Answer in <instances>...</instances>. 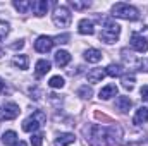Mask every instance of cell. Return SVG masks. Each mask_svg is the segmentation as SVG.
<instances>
[{
	"label": "cell",
	"mask_w": 148,
	"mask_h": 146,
	"mask_svg": "<svg viewBox=\"0 0 148 146\" xmlns=\"http://www.w3.org/2000/svg\"><path fill=\"white\" fill-rule=\"evenodd\" d=\"M112 16L126 19V21H136L140 17V12H138L136 7H133L129 3H124V2H119L112 7Z\"/></svg>",
	"instance_id": "obj_1"
},
{
	"label": "cell",
	"mask_w": 148,
	"mask_h": 146,
	"mask_svg": "<svg viewBox=\"0 0 148 146\" xmlns=\"http://www.w3.org/2000/svg\"><path fill=\"white\" fill-rule=\"evenodd\" d=\"M119 35H121V26L117 23L110 21V19H105L103 21V29L100 33V40L110 45V43H115L117 41Z\"/></svg>",
	"instance_id": "obj_2"
},
{
	"label": "cell",
	"mask_w": 148,
	"mask_h": 146,
	"mask_svg": "<svg viewBox=\"0 0 148 146\" xmlns=\"http://www.w3.org/2000/svg\"><path fill=\"white\" fill-rule=\"evenodd\" d=\"M45 120H47L45 112L36 110V112H33V113L23 122V131H26V132H35L36 129L41 127V124H45Z\"/></svg>",
	"instance_id": "obj_3"
},
{
	"label": "cell",
	"mask_w": 148,
	"mask_h": 146,
	"mask_svg": "<svg viewBox=\"0 0 148 146\" xmlns=\"http://www.w3.org/2000/svg\"><path fill=\"white\" fill-rule=\"evenodd\" d=\"M71 19H73V16H71L69 9L64 7V5L57 7L55 12H53V16H52V21H53V24L57 28H67L71 24Z\"/></svg>",
	"instance_id": "obj_4"
},
{
	"label": "cell",
	"mask_w": 148,
	"mask_h": 146,
	"mask_svg": "<svg viewBox=\"0 0 148 146\" xmlns=\"http://www.w3.org/2000/svg\"><path fill=\"white\" fill-rule=\"evenodd\" d=\"M121 138H122V129L119 126H115V124L103 131V139H105V143L109 146H117Z\"/></svg>",
	"instance_id": "obj_5"
},
{
	"label": "cell",
	"mask_w": 148,
	"mask_h": 146,
	"mask_svg": "<svg viewBox=\"0 0 148 146\" xmlns=\"http://www.w3.org/2000/svg\"><path fill=\"white\" fill-rule=\"evenodd\" d=\"M19 105L17 103H12V102H7L0 107V120H14L17 115H19Z\"/></svg>",
	"instance_id": "obj_6"
},
{
	"label": "cell",
	"mask_w": 148,
	"mask_h": 146,
	"mask_svg": "<svg viewBox=\"0 0 148 146\" xmlns=\"http://www.w3.org/2000/svg\"><path fill=\"white\" fill-rule=\"evenodd\" d=\"M131 46L133 50H136L138 53H147L148 52V40L138 33H133L131 36Z\"/></svg>",
	"instance_id": "obj_7"
},
{
	"label": "cell",
	"mask_w": 148,
	"mask_h": 146,
	"mask_svg": "<svg viewBox=\"0 0 148 146\" xmlns=\"http://www.w3.org/2000/svg\"><path fill=\"white\" fill-rule=\"evenodd\" d=\"M55 43H53V38L50 36H38L36 41H35V50L40 52V53H47V52H50L52 50V46H53Z\"/></svg>",
	"instance_id": "obj_8"
},
{
	"label": "cell",
	"mask_w": 148,
	"mask_h": 146,
	"mask_svg": "<svg viewBox=\"0 0 148 146\" xmlns=\"http://www.w3.org/2000/svg\"><path fill=\"white\" fill-rule=\"evenodd\" d=\"M77 31L81 35H93L95 33V24L90 19H81L77 23Z\"/></svg>",
	"instance_id": "obj_9"
},
{
	"label": "cell",
	"mask_w": 148,
	"mask_h": 146,
	"mask_svg": "<svg viewBox=\"0 0 148 146\" xmlns=\"http://www.w3.org/2000/svg\"><path fill=\"white\" fill-rule=\"evenodd\" d=\"M102 57H103L102 52L97 50V48H88V50L84 52V60L90 62V64H97V62H100Z\"/></svg>",
	"instance_id": "obj_10"
},
{
	"label": "cell",
	"mask_w": 148,
	"mask_h": 146,
	"mask_svg": "<svg viewBox=\"0 0 148 146\" xmlns=\"http://www.w3.org/2000/svg\"><path fill=\"white\" fill-rule=\"evenodd\" d=\"M53 59H55V64H57L59 67H66V65L71 62V55H69V52H66V50H59V52H55Z\"/></svg>",
	"instance_id": "obj_11"
},
{
	"label": "cell",
	"mask_w": 148,
	"mask_h": 146,
	"mask_svg": "<svg viewBox=\"0 0 148 146\" xmlns=\"http://www.w3.org/2000/svg\"><path fill=\"white\" fill-rule=\"evenodd\" d=\"M115 95H117V86H115V84H107V86H103V88L100 89V93H98L100 100H109V98L115 96Z\"/></svg>",
	"instance_id": "obj_12"
},
{
	"label": "cell",
	"mask_w": 148,
	"mask_h": 146,
	"mask_svg": "<svg viewBox=\"0 0 148 146\" xmlns=\"http://www.w3.org/2000/svg\"><path fill=\"white\" fill-rule=\"evenodd\" d=\"M48 71H50V62L48 60H38L36 65H35V76H36V79L43 77Z\"/></svg>",
	"instance_id": "obj_13"
},
{
	"label": "cell",
	"mask_w": 148,
	"mask_h": 146,
	"mask_svg": "<svg viewBox=\"0 0 148 146\" xmlns=\"http://www.w3.org/2000/svg\"><path fill=\"white\" fill-rule=\"evenodd\" d=\"M12 5H14L21 14H28V12L33 9V2H31V0H19V2H17V0H14V2H12Z\"/></svg>",
	"instance_id": "obj_14"
},
{
	"label": "cell",
	"mask_w": 148,
	"mask_h": 146,
	"mask_svg": "<svg viewBox=\"0 0 148 146\" xmlns=\"http://www.w3.org/2000/svg\"><path fill=\"white\" fill-rule=\"evenodd\" d=\"M115 107H117V110H121V112H129V108L133 107V102H131L129 96H119L115 100Z\"/></svg>",
	"instance_id": "obj_15"
},
{
	"label": "cell",
	"mask_w": 148,
	"mask_h": 146,
	"mask_svg": "<svg viewBox=\"0 0 148 146\" xmlns=\"http://www.w3.org/2000/svg\"><path fill=\"white\" fill-rule=\"evenodd\" d=\"M76 141V136L71 134V132H64V134H60L57 139H55V146H69L71 143Z\"/></svg>",
	"instance_id": "obj_16"
},
{
	"label": "cell",
	"mask_w": 148,
	"mask_h": 146,
	"mask_svg": "<svg viewBox=\"0 0 148 146\" xmlns=\"http://www.w3.org/2000/svg\"><path fill=\"white\" fill-rule=\"evenodd\" d=\"M33 10H35V14H36L38 17L45 16L47 10H48V2L47 0H36V2H33Z\"/></svg>",
	"instance_id": "obj_17"
},
{
	"label": "cell",
	"mask_w": 148,
	"mask_h": 146,
	"mask_svg": "<svg viewBox=\"0 0 148 146\" xmlns=\"http://www.w3.org/2000/svg\"><path fill=\"white\" fill-rule=\"evenodd\" d=\"M105 77V71H102V69H93V71H90L88 72V81L91 83V84H97V83H102V79Z\"/></svg>",
	"instance_id": "obj_18"
},
{
	"label": "cell",
	"mask_w": 148,
	"mask_h": 146,
	"mask_svg": "<svg viewBox=\"0 0 148 146\" xmlns=\"http://www.w3.org/2000/svg\"><path fill=\"white\" fill-rule=\"evenodd\" d=\"M145 122H148V108L140 107L136 110V115H134V124H145Z\"/></svg>",
	"instance_id": "obj_19"
},
{
	"label": "cell",
	"mask_w": 148,
	"mask_h": 146,
	"mask_svg": "<svg viewBox=\"0 0 148 146\" xmlns=\"http://www.w3.org/2000/svg\"><path fill=\"white\" fill-rule=\"evenodd\" d=\"M2 143L5 146H12L17 143V134L14 132V131H7V132H3L2 134Z\"/></svg>",
	"instance_id": "obj_20"
},
{
	"label": "cell",
	"mask_w": 148,
	"mask_h": 146,
	"mask_svg": "<svg viewBox=\"0 0 148 146\" xmlns=\"http://www.w3.org/2000/svg\"><path fill=\"white\" fill-rule=\"evenodd\" d=\"M12 64L16 65V67H19V69H28V64H29V59H28V55H17V57H14V60H12Z\"/></svg>",
	"instance_id": "obj_21"
},
{
	"label": "cell",
	"mask_w": 148,
	"mask_h": 146,
	"mask_svg": "<svg viewBox=\"0 0 148 146\" xmlns=\"http://www.w3.org/2000/svg\"><path fill=\"white\" fill-rule=\"evenodd\" d=\"M122 72H124V69H122L121 65H117V64H110V65L105 69V74L110 76V77H119V76H122Z\"/></svg>",
	"instance_id": "obj_22"
},
{
	"label": "cell",
	"mask_w": 148,
	"mask_h": 146,
	"mask_svg": "<svg viewBox=\"0 0 148 146\" xmlns=\"http://www.w3.org/2000/svg\"><path fill=\"white\" fill-rule=\"evenodd\" d=\"M134 81H136V77L133 76V74H127V76H122V86L126 88V89H133L134 88Z\"/></svg>",
	"instance_id": "obj_23"
},
{
	"label": "cell",
	"mask_w": 148,
	"mask_h": 146,
	"mask_svg": "<svg viewBox=\"0 0 148 146\" xmlns=\"http://www.w3.org/2000/svg\"><path fill=\"white\" fill-rule=\"evenodd\" d=\"M48 84L52 86V88H62L64 84H66V81H64V77L62 76H53V77H50V81H48Z\"/></svg>",
	"instance_id": "obj_24"
},
{
	"label": "cell",
	"mask_w": 148,
	"mask_h": 146,
	"mask_svg": "<svg viewBox=\"0 0 148 146\" xmlns=\"http://www.w3.org/2000/svg\"><path fill=\"white\" fill-rule=\"evenodd\" d=\"M91 95H93V91L88 86H81L77 89V96H81V98H91Z\"/></svg>",
	"instance_id": "obj_25"
},
{
	"label": "cell",
	"mask_w": 148,
	"mask_h": 146,
	"mask_svg": "<svg viewBox=\"0 0 148 146\" xmlns=\"http://www.w3.org/2000/svg\"><path fill=\"white\" fill-rule=\"evenodd\" d=\"M91 3L90 2H77V0H71V7L76 10H83V9H88Z\"/></svg>",
	"instance_id": "obj_26"
},
{
	"label": "cell",
	"mask_w": 148,
	"mask_h": 146,
	"mask_svg": "<svg viewBox=\"0 0 148 146\" xmlns=\"http://www.w3.org/2000/svg\"><path fill=\"white\" fill-rule=\"evenodd\" d=\"M7 35H9V24L5 21H0V41L5 40Z\"/></svg>",
	"instance_id": "obj_27"
},
{
	"label": "cell",
	"mask_w": 148,
	"mask_h": 146,
	"mask_svg": "<svg viewBox=\"0 0 148 146\" xmlns=\"http://www.w3.org/2000/svg\"><path fill=\"white\" fill-rule=\"evenodd\" d=\"M48 100H50V103H53L55 107H60V103H62V98H60L59 95H55V93L48 95Z\"/></svg>",
	"instance_id": "obj_28"
},
{
	"label": "cell",
	"mask_w": 148,
	"mask_h": 146,
	"mask_svg": "<svg viewBox=\"0 0 148 146\" xmlns=\"http://www.w3.org/2000/svg\"><path fill=\"white\" fill-rule=\"evenodd\" d=\"M43 143V134H33L31 136V145L33 146H41Z\"/></svg>",
	"instance_id": "obj_29"
},
{
	"label": "cell",
	"mask_w": 148,
	"mask_h": 146,
	"mask_svg": "<svg viewBox=\"0 0 148 146\" xmlns=\"http://www.w3.org/2000/svg\"><path fill=\"white\" fill-rule=\"evenodd\" d=\"M69 41V35H60V36L53 38V43H59V45H64Z\"/></svg>",
	"instance_id": "obj_30"
},
{
	"label": "cell",
	"mask_w": 148,
	"mask_h": 146,
	"mask_svg": "<svg viewBox=\"0 0 148 146\" xmlns=\"http://www.w3.org/2000/svg\"><path fill=\"white\" fill-rule=\"evenodd\" d=\"M23 46H24V41H23V40H19V41H16V43H12V45H10V48H12V50H21Z\"/></svg>",
	"instance_id": "obj_31"
},
{
	"label": "cell",
	"mask_w": 148,
	"mask_h": 146,
	"mask_svg": "<svg viewBox=\"0 0 148 146\" xmlns=\"http://www.w3.org/2000/svg\"><path fill=\"white\" fill-rule=\"evenodd\" d=\"M141 98H143L145 102L148 100V86H143V88H141Z\"/></svg>",
	"instance_id": "obj_32"
},
{
	"label": "cell",
	"mask_w": 148,
	"mask_h": 146,
	"mask_svg": "<svg viewBox=\"0 0 148 146\" xmlns=\"http://www.w3.org/2000/svg\"><path fill=\"white\" fill-rule=\"evenodd\" d=\"M0 91H2V93L5 91V83H3V79H2V77H0Z\"/></svg>",
	"instance_id": "obj_33"
},
{
	"label": "cell",
	"mask_w": 148,
	"mask_h": 146,
	"mask_svg": "<svg viewBox=\"0 0 148 146\" xmlns=\"http://www.w3.org/2000/svg\"><path fill=\"white\" fill-rule=\"evenodd\" d=\"M14 146H28V145H26L24 141H19V143H16V145H14Z\"/></svg>",
	"instance_id": "obj_34"
},
{
	"label": "cell",
	"mask_w": 148,
	"mask_h": 146,
	"mask_svg": "<svg viewBox=\"0 0 148 146\" xmlns=\"http://www.w3.org/2000/svg\"><path fill=\"white\" fill-rule=\"evenodd\" d=\"M0 55H2V50H0Z\"/></svg>",
	"instance_id": "obj_35"
}]
</instances>
